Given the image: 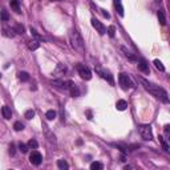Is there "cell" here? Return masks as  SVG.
Segmentation results:
<instances>
[{
	"label": "cell",
	"instance_id": "obj_15",
	"mask_svg": "<svg viewBox=\"0 0 170 170\" xmlns=\"http://www.w3.org/2000/svg\"><path fill=\"white\" fill-rule=\"evenodd\" d=\"M126 106H128V102L125 100H118L117 104H116V108H117V110H125Z\"/></svg>",
	"mask_w": 170,
	"mask_h": 170
},
{
	"label": "cell",
	"instance_id": "obj_23",
	"mask_svg": "<svg viewBox=\"0 0 170 170\" xmlns=\"http://www.w3.org/2000/svg\"><path fill=\"white\" fill-rule=\"evenodd\" d=\"M106 32H108V35L110 36V37H114V36H116V27H114V25L108 27L106 28Z\"/></svg>",
	"mask_w": 170,
	"mask_h": 170
},
{
	"label": "cell",
	"instance_id": "obj_28",
	"mask_svg": "<svg viewBox=\"0 0 170 170\" xmlns=\"http://www.w3.org/2000/svg\"><path fill=\"white\" fill-rule=\"evenodd\" d=\"M0 19H1L3 21H8V20H9V15H8L7 11L3 9L1 12H0Z\"/></svg>",
	"mask_w": 170,
	"mask_h": 170
},
{
	"label": "cell",
	"instance_id": "obj_18",
	"mask_svg": "<svg viewBox=\"0 0 170 170\" xmlns=\"http://www.w3.org/2000/svg\"><path fill=\"white\" fill-rule=\"evenodd\" d=\"M39 47H40V43L37 40H32V41L28 43V49H31V51H36Z\"/></svg>",
	"mask_w": 170,
	"mask_h": 170
},
{
	"label": "cell",
	"instance_id": "obj_33",
	"mask_svg": "<svg viewBox=\"0 0 170 170\" xmlns=\"http://www.w3.org/2000/svg\"><path fill=\"white\" fill-rule=\"evenodd\" d=\"M19 150H20L21 153H27L28 152V145H25V144H19Z\"/></svg>",
	"mask_w": 170,
	"mask_h": 170
},
{
	"label": "cell",
	"instance_id": "obj_27",
	"mask_svg": "<svg viewBox=\"0 0 170 170\" xmlns=\"http://www.w3.org/2000/svg\"><path fill=\"white\" fill-rule=\"evenodd\" d=\"M14 129L16 130V132H21V130L24 129V125H23L20 121H16V122L14 124Z\"/></svg>",
	"mask_w": 170,
	"mask_h": 170
},
{
	"label": "cell",
	"instance_id": "obj_36",
	"mask_svg": "<svg viewBox=\"0 0 170 170\" xmlns=\"http://www.w3.org/2000/svg\"><path fill=\"white\" fill-rule=\"evenodd\" d=\"M100 11H101V14L104 15V16H105L106 19H109V18H110V15H109V12H106L105 9H100Z\"/></svg>",
	"mask_w": 170,
	"mask_h": 170
},
{
	"label": "cell",
	"instance_id": "obj_17",
	"mask_svg": "<svg viewBox=\"0 0 170 170\" xmlns=\"http://www.w3.org/2000/svg\"><path fill=\"white\" fill-rule=\"evenodd\" d=\"M11 7L14 8V11L16 14H20V4H19V0H11Z\"/></svg>",
	"mask_w": 170,
	"mask_h": 170
},
{
	"label": "cell",
	"instance_id": "obj_40",
	"mask_svg": "<svg viewBox=\"0 0 170 170\" xmlns=\"http://www.w3.org/2000/svg\"><path fill=\"white\" fill-rule=\"evenodd\" d=\"M0 79H1V73H0Z\"/></svg>",
	"mask_w": 170,
	"mask_h": 170
},
{
	"label": "cell",
	"instance_id": "obj_38",
	"mask_svg": "<svg viewBox=\"0 0 170 170\" xmlns=\"http://www.w3.org/2000/svg\"><path fill=\"white\" fill-rule=\"evenodd\" d=\"M87 114H88V118H89V120H92V113H90V110L87 112Z\"/></svg>",
	"mask_w": 170,
	"mask_h": 170
},
{
	"label": "cell",
	"instance_id": "obj_26",
	"mask_svg": "<svg viewBox=\"0 0 170 170\" xmlns=\"http://www.w3.org/2000/svg\"><path fill=\"white\" fill-rule=\"evenodd\" d=\"M19 79L21 81H28L29 80V75L27 72H19Z\"/></svg>",
	"mask_w": 170,
	"mask_h": 170
},
{
	"label": "cell",
	"instance_id": "obj_32",
	"mask_svg": "<svg viewBox=\"0 0 170 170\" xmlns=\"http://www.w3.org/2000/svg\"><path fill=\"white\" fill-rule=\"evenodd\" d=\"M28 148H32V149H37L39 148V144L36 140H29V142H28Z\"/></svg>",
	"mask_w": 170,
	"mask_h": 170
},
{
	"label": "cell",
	"instance_id": "obj_5",
	"mask_svg": "<svg viewBox=\"0 0 170 170\" xmlns=\"http://www.w3.org/2000/svg\"><path fill=\"white\" fill-rule=\"evenodd\" d=\"M76 69H77V72H79V75H80V77L83 79V80H87L88 81V80L92 79V72H90L89 68L85 66L84 64H77Z\"/></svg>",
	"mask_w": 170,
	"mask_h": 170
},
{
	"label": "cell",
	"instance_id": "obj_19",
	"mask_svg": "<svg viewBox=\"0 0 170 170\" xmlns=\"http://www.w3.org/2000/svg\"><path fill=\"white\" fill-rule=\"evenodd\" d=\"M56 116H57V113H56L53 109H51V110H48L47 113H45V117H47V120H48V121H52V120H55Z\"/></svg>",
	"mask_w": 170,
	"mask_h": 170
},
{
	"label": "cell",
	"instance_id": "obj_31",
	"mask_svg": "<svg viewBox=\"0 0 170 170\" xmlns=\"http://www.w3.org/2000/svg\"><path fill=\"white\" fill-rule=\"evenodd\" d=\"M24 31H25V28L23 27L21 24H18L16 27H15V32H16V33H19V35H23V33H24Z\"/></svg>",
	"mask_w": 170,
	"mask_h": 170
},
{
	"label": "cell",
	"instance_id": "obj_11",
	"mask_svg": "<svg viewBox=\"0 0 170 170\" xmlns=\"http://www.w3.org/2000/svg\"><path fill=\"white\" fill-rule=\"evenodd\" d=\"M1 114H3V117L5 118V120H9V118L12 117V112H11V108L7 106V105L1 106Z\"/></svg>",
	"mask_w": 170,
	"mask_h": 170
},
{
	"label": "cell",
	"instance_id": "obj_8",
	"mask_svg": "<svg viewBox=\"0 0 170 170\" xmlns=\"http://www.w3.org/2000/svg\"><path fill=\"white\" fill-rule=\"evenodd\" d=\"M92 25H93V28L100 35H105V33H106V27H105L101 21H98L97 19H92Z\"/></svg>",
	"mask_w": 170,
	"mask_h": 170
},
{
	"label": "cell",
	"instance_id": "obj_4",
	"mask_svg": "<svg viewBox=\"0 0 170 170\" xmlns=\"http://www.w3.org/2000/svg\"><path fill=\"white\" fill-rule=\"evenodd\" d=\"M118 83H120V85H121V88L124 90L130 89V88L134 87L133 81L130 80V77H129L126 73H120V75H118Z\"/></svg>",
	"mask_w": 170,
	"mask_h": 170
},
{
	"label": "cell",
	"instance_id": "obj_3",
	"mask_svg": "<svg viewBox=\"0 0 170 170\" xmlns=\"http://www.w3.org/2000/svg\"><path fill=\"white\" fill-rule=\"evenodd\" d=\"M138 133L141 135V138L145 141H152L153 140V132L150 125H140L138 126Z\"/></svg>",
	"mask_w": 170,
	"mask_h": 170
},
{
	"label": "cell",
	"instance_id": "obj_2",
	"mask_svg": "<svg viewBox=\"0 0 170 170\" xmlns=\"http://www.w3.org/2000/svg\"><path fill=\"white\" fill-rule=\"evenodd\" d=\"M69 39H70V44H72V48L75 49V51H77L79 53L84 55V53H85V43H84L83 37H81L80 32L77 31L76 28L70 31Z\"/></svg>",
	"mask_w": 170,
	"mask_h": 170
},
{
	"label": "cell",
	"instance_id": "obj_30",
	"mask_svg": "<svg viewBox=\"0 0 170 170\" xmlns=\"http://www.w3.org/2000/svg\"><path fill=\"white\" fill-rule=\"evenodd\" d=\"M66 72V66L64 64H59L56 68V73H65Z\"/></svg>",
	"mask_w": 170,
	"mask_h": 170
},
{
	"label": "cell",
	"instance_id": "obj_9",
	"mask_svg": "<svg viewBox=\"0 0 170 170\" xmlns=\"http://www.w3.org/2000/svg\"><path fill=\"white\" fill-rule=\"evenodd\" d=\"M96 72L100 75L102 79H105V80H108V83L110 84V85H114V81H113V76H112L109 72H106V70H104V69H101V68H96Z\"/></svg>",
	"mask_w": 170,
	"mask_h": 170
},
{
	"label": "cell",
	"instance_id": "obj_34",
	"mask_svg": "<svg viewBox=\"0 0 170 170\" xmlns=\"http://www.w3.org/2000/svg\"><path fill=\"white\" fill-rule=\"evenodd\" d=\"M9 154H11V156H15V154H16V149H15V144H11V145H9Z\"/></svg>",
	"mask_w": 170,
	"mask_h": 170
},
{
	"label": "cell",
	"instance_id": "obj_1",
	"mask_svg": "<svg viewBox=\"0 0 170 170\" xmlns=\"http://www.w3.org/2000/svg\"><path fill=\"white\" fill-rule=\"evenodd\" d=\"M140 81H141V84H142V87L145 88L149 93H152L154 97L160 98V100L163 101V102H169L167 92L163 89V88H161L160 85H156V84H153V83H149V81L145 80L144 77H140Z\"/></svg>",
	"mask_w": 170,
	"mask_h": 170
},
{
	"label": "cell",
	"instance_id": "obj_20",
	"mask_svg": "<svg viewBox=\"0 0 170 170\" xmlns=\"http://www.w3.org/2000/svg\"><path fill=\"white\" fill-rule=\"evenodd\" d=\"M57 167L61 170H66L69 167V165H68V162H66L65 160H59L57 161Z\"/></svg>",
	"mask_w": 170,
	"mask_h": 170
},
{
	"label": "cell",
	"instance_id": "obj_6",
	"mask_svg": "<svg viewBox=\"0 0 170 170\" xmlns=\"http://www.w3.org/2000/svg\"><path fill=\"white\" fill-rule=\"evenodd\" d=\"M29 162H31L32 165H35V166H39V165L43 162V156L37 150H33V152L31 153V156H29Z\"/></svg>",
	"mask_w": 170,
	"mask_h": 170
},
{
	"label": "cell",
	"instance_id": "obj_14",
	"mask_svg": "<svg viewBox=\"0 0 170 170\" xmlns=\"http://www.w3.org/2000/svg\"><path fill=\"white\" fill-rule=\"evenodd\" d=\"M157 16H158V20H160V24L161 25L166 24V18H165V12H163V9L158 11V12H157Z\"/></svg>",
	"mask_w": 170,
	"mask_h": 170
},
{
	"label": "cell",
	"instance_id": "obj_16",
	"mask_svg": "<svg viewBox=\"0 0 170 170\" xmlns=\"http://www.w3.org/2000/svg\"><path fill=\"white\" fill-rule=\"evenodd\" d=\"M114 5L117 8V12L120 16H124V7H122L121 4V0H114Z\"/></svg>",
	"mask_w": 170,
	"mask_h": 170
},
{
	"label": "cell",
	"instance_id": "obj_22",
	"mask_svg": "<svg viewBox=\"0 0 170 170\" xmlns=\"http://www.w3.org/2000/svg\"><path fill=\"white\" fill-rule=\"evenodd\" d=\"M90 169L92 170H102L104 169V165L101 162H92L90 163Z\"/></svg>",
	"mask_w": 170,
	"mask_h": 170
},
{
	"label": "cell",
	"instance_id": "obj_29",
	"mask_svg": "<svg viewBox=\"0 0 170 170\" xmlns=\"http://www.w3.org/2000/svg\"><path fill=\"white\" fill-rule=\"evenodd\" d=\"M24 117L27 118V120H32V118L35 117V110H32V109L27 110L25 112V114H24Z\"/></svg>",
	"mask_w": 170,
	"mask_h": 170
},
{
	"label": "cell",
	"instance_id": "obj_39",
	"mask_svg": "<svg viewBox=\"0 0 170 170\" xmlns=\"http://www.w3.org/2000/svg\"><path fill=\"white\" fill-rule=\"evenodd\" d=\"M154 1H156V3H161V1H162V0H154Z\"/></svg>",
	"mask_w": 170,
	"mask_h": 170
},
{
	"label": "cell",
	"instance_id": "obj_25",
	"mask_svg": "<svg viewBox=\"0 0 170 170\" xmlns=\"http://www.w3.org/2000/svg\"><path fill=\"white\" fill-rule=\"evenodd\" d=\"M31 33H32V36H33V37L37 40V41H44V37H43L41 35H39L35 29H31Z\"/></svg>",
	"mask_w": 170,
	"mask_h": 170
},
{
	"label": "cell",
	"instance_id": "obj_37",
	"mask_svg": "<svg viewBox=\"0 0 170 170\" xmlns=\"http://www.w3.org/2000/svg\"><path fill=\"white\" fill-rule=\"evenodd\" d=\"M169 128H170L169 125H165V133H166V135H169V134H170V130H169Z\"/></svg>",
	"mask_w": 170,
	"mask_h": 170
},
{
	"label": "cell",
	"instance_id": "obj_21",
	"mask_svg": "<svg viewBox=\"0 0 170 170\" xmlns=\"http://www.w3.org/2000/svg\"><path fill=\"white\" fill-rule=\"evenodd\" d=\"M121 49L124 51V52H125V56L128 57L129 60H132V61H137V57H135L134 55H132V52H129V51L125 48V47H121Z\"/></svg>",
	"mask_w": 170,
	"mask_h": 170
},
{
	"label": "cell",
	"instance_id": "obj_13",
	"mask_svg": "<svg viewBox=\"0 0 170 170\" xmlns=\"http://www.w3.org/2000/svg\"><path fill=\"white\" fill-rule=\"evenodd\" d=\"M66 83H64L63 80H53L52 81V85L55 88H57V89H66Z\"/></svg>",
	"mask_w": 170,
	"mask_h": 170
},
{
	"label": "cell",
	"instance_id": "obj_24",
	"mask_svg": "<svg viewBox=\"0 0 170 170\" xmlns=\"http://www.w3.org/2000/svg\"><path fill=\"white\" fill-rule=\"evenodd\" d=\"M154 65H156V68L158 70H161V72H165V66H163V64L161 63L160 60H154Z\"/></svg>",
	"mask_w": 170,
	"mask_h": 170
},
{
	"label": "cell",
	"instance_id": "obj_7",
	"mask_svg": "<svg viewBox=\"0 0 170 170\" xmlns=\"http://www.w3.org/2000/svg\"><path fill=\"white\" fill-rule=\"evenodd\" d=\"M66 89L70 92V96H72V97H79V96H80V89H79V87H77L73 81H68V83H66Z\"/></svg>",
	"mask_w": 170,
	"mask_h": 170
},
{
	"label": "cell",
	"instance_id": "obj_35",
	"mask_svg": "<svg viewBox=\"0 0 170 170\" xmlns=\"http://www.w3.org/2000/svg\"><path fill=\"white\" fill-rule=\"evenodd\" d=\"M47 135L49 137V141H53V142H56V137H55V134H51V133L47 130Z\"/></svg>",
	"mask_w": 170,
	"mask_h": 170
},
{
	"label": "cell",
	"instance_id": "obj_12",
	"mask_svg": "<svg viewBox=\"0 0 170 170\" xmlns=\"http://www.w3.org/2000/svg\"><path fill=\"white\" fill-rule=\"evenodd\" d=\"M158 141H160L161 146H162V149L165 150V152H169V150H170L169 144L166 142V140H165V137H163V135H158Z\"/></svg>",
	"mask_w": 170,
	"mask_h": 170
},
{
	"label": "cell",
	"instance_id": "obj_10",
	"mask_svg": "<svg viewBox=\"0 0 170 170\" xmlns=\"http://www.w3.org/2000/svg\"><path fill=\"white\" fill-rule=\"evenodd\" d=\"M137 63H138V69L141 70V72H144V73H150V70H149V64L146 63V60L145 59H138L137 60Z\"/></svg>",
	"mask_w": 170,
	"mask_h": 170
}]
</instances>
